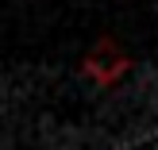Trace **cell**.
Instances as JSON below:
<instances>
[{"label":"cell","mask_w":158,"mask_h":150,"mask_svg":"<svg viewBox=\"0 0 158 150\" xmlns=\"http://www.w3.org/2000/svg\"><path fill=\"white\" fill-rule=\"evenodd\" d=\"M127 66H131V58H127L108 35L97 39V46H93V50L85 54V62H81L85 77H93L97 85H116L123 73H127Z\"/></svg>","instance_id":"1"}]
</instances>
